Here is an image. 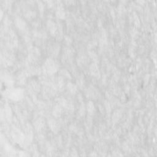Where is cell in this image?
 <instances>
[{"label": "cell", "mask_w": 157, "mask_h": 157, "mask_svg": "<svg viewBox=\"0 0 157 157\" xmlns=\"http://www.w3.org/2000/svg\"><path fill=\"white\" fill-rule=\"evenodd\" d=\"M7 97L14 101H18L23 98L24 92L22 89L20 88L12 89L9 90L7 93Z\"/></svg>", "instance_id": "1"}, {"label": "cell", "mask_w": 157, "mask_h": 157, "mask_svg": "<svg viewBox=\"0 0 157 157\" xmlns=\"http://www.w3.org/2000/svg\"><path fill=\"white\" fill-rule=\"evenodd\" d=\"M44 71L47 74H52L57 71V67L55 63L52 60H47L44 66Z\"/></svg>", "instance_id": "2"}, {"label": "cell", "mask_w": 157, "mask_h": 157, "mask_svg": "<svg viewBox=\"0 0 157 157\" xmlns=\"http://www.w3.org/2000/svg\"><path fill=\"white\" fill-rule=\"evenodd\" d=\"M89 71L91 75L95 78H99L101 77V73H100L99 67L97 63H93L90 65Z\"/></svg>", "instance_id": "3"}, {"label": "cell", "mask_w": 157, "mask_h": 157, "mask_svg": "<svg viewBox=\"0 0 157 157\" xmlns=\"http://www.w3.org/2000/svg\"><path fill=\"white\" fill-rule=\"evenodd\" d=\"M85 94L86 97L90 99H96V98L98 97V91L93 87H90V88L86 90Z\"/></svg>", "instance_id": "4"}, {"label": "cell", "mask_w": 157, "mask_h": 157, "mask_svg": "<svg viewBox=\"0 0 157 157\" xmlns=\"http://www.w3.org/2000/svg\"><path fill=\"white\" fill-rule=\"evenodd\" d=\"M86 110L89 115L93 117L96 113V107L92 101H89L86 104Z\"/></svg>", "instance_id": "5"}, {"label": "cell", "mask_w": 157, "mask_h": 157, "mask_svg": "<svg viewBox=\"0 0 157 157\" xmlns=\"http://www.w3.org/2000/svg\"><path fill=\"white\" fill-rule=\"evenodd\" d=\"M48 124H49V128L54 133H56L58 132V131L60 129V126L57 123V122H56L55 120H53V119L50 120L49 122H48Z\"/></svg>", "instance_id": "6"}, {"label": "cell", "mask_w": 157, "mask_h": 157, "mask_svg": "<svg viewBox=\"0 0 157 157\" xmlns=\"http://www.w3.org/2000/svg\"><path fill=\"white\" fill-rule=\"evenodd\" d=\"M47 27H48V28H49L52 35L55 36L58 32L57 31L58 28H57V27H56V24L54 22H52V21H50L47 23Z\"/></svg>", "instance_id": "7"}, {"label": "cell", "mask_w": 157, "mask_h": 157, "mask_svg": "<svg viewBox=\"0 0 157 157\" xmlns=\"http://www.w3.org/2000/svg\"><path fill=\"white\" fill-rule=\"evenodd\" d=\"M68 90L72 95H75L77 92V86L75 84H72L71 82H69L67 85Z\"/></svg>", "instance_id": "8"}, {"label": "cell", "mask_w": 157, "mask_h": 157, "mask_svg": "<svg viewBox=\"0 0 157 157\" xmlns=\"http://www.w3.org/2000/svg\"><path fill=\"white\" fill-rule=\"evenodd\" d=\"M87 112L86 110V105L84 104V103H81V105L79 106V109H78V115L80 117H83L85 115V113Z\"/></svg>", "instance_id": "9"}, {"label": "cell", "mask_w": 157, "mask_h": 157, "mask_svg": "<svg viewBox=\"0 0 157 157\" xmlns=\"http://www.w3.org/2000/svg\"><path fill=\"white\" fill-rule=\"evenodd\" d=\"M53 114L55 117H59L62 114V108L60 106H56L55 107L53 111Z\"/></svg>", "instance_id": "10"}, {"label": "cell", "mask_w": 157, "mask_h": 157, "mask_svg": "<svg viewBox=\"0 0 157 157\" xmlns=\"http://www.w3.org/2000/svg\"><path fill=\"white\" fill-rule=\"evenodd\" d=\"M121 112H120V111H116L115 112L114 115H112V120L115 121H117L118 120H119V119H120V117H121Z\"/></svg>", "instance_id": "11"}, {"label": "cell", "mask_w": 157, "mask_h": 157, "mask_svg": "<svg viewBox=\"0 0 157 157\" xmlns=\"http://www.w3.org/2000/svg\"><path fill=\"white\" fill-rule=\"evenodd\" d=\"M89 55L90 56V58H91L93 60H94V61L95 62H97V58H98L97 55L93 51H89Z\"/></svg>", "instance_id": "12"}, {"label": "cell", "mask_w": 157, "mask_h": 157, "mask_svg": "<svg viewBox=\"0 0 157 157\" xmlns=\"http://www.w3.org/2000/svg\"><path fill=\"white\" fill-rule=\"evenodd\" d=\"M77 85L78 86L80 87V88H82V87H84V81L83 78H78V80L77 81Z\"/></svg>", "instance_id": "13"}, {"label": "cell", "mask_w": 157, "mask_h": 157, "mask_svg": "<svg viewBox=\"0 0 157 157\" xmlns=\"http://www.w3.org/2000/svg\"><path fill=\"white\" fill-rule=\"evenodd\" d=\"M65 3H66L68 6H71L75 4L76 0H64Z\"/></svg>", "instance_id": "14"}, {"label": "cell", "mask_w": 157, "mask_h": 157, "mask_svg": "<svg viewBox=\"0 0 157 157\" xmlns=\"http://www.w3.org/2000/svg\"><path fill=\"white\" fill-rule=\"evenodd\" d=\"M138 2L139 3H144V0H138Z\"/></svg>", "instance_id": "15"}]
</instances>
